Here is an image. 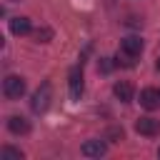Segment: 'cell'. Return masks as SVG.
<instances>
[{
  "label": "cell",
  "instance_id": "obj_1",
  "mask_svg": "<svg viewBox=\"0 0 160 160\" xmlns=\"http://www.w3.org/2000/svg\"><path fill=\"white\" fill-rule=\"evenodd\" d=\"M2 95L8 100H20L25 95V80L20 75H8L2 80Z\"/></svg>",
  "mask_w": 160,
  "mask_h": 160
},
{
  "label": "cell",
  "instance_id": "obj_2",
  "mask_svg": "<svg viewBox=\"0 0 160 160\" xmlns=\"http://www.w3.org/2000/svg\"><path fill=\"white\" fill-rule=\"evenodd\" d=\"M50 100H52V88H50V82H42L38 90H35V95H32V110L35 112H45L48 110V105H50Z\"/></svg>",
  "mask_w": 160,
  "mask_h": 160
},
{
  "label": "cell",
  "instance_id": "obj_3",
  "mask_svg": "<svg viewBox=\"0 0 160 160\" xmlns=\"http://www.w3.org/2000/svg\"><path fill=\"white\" fill-rule=\"evenodd\" d=\"M135 130H138L140 135L152 138V135L160 132V122H158L155 118H138V120H135Z\"/></svg>",
  "mask_w": 160,
  "mask_h": 160
},
{
  "label": "cell",
  "instance_id": "obj_4",
  "mask_svg": "<svg viewBox=\"0 0 160 160\" xmlns=\"http://www.w3.org/2000/svg\"><path fill=\"white\" fill-rule=\"evenodd\" d=\"M68 85H70V95L78 100V98L82 95V88H85V82H82V70H80V68H72V70H70Z\"/></svg>",
  "mask_w": 160,
  "mask_h": 160
},
{
  "label": "cell",
  "instance_id": "obj_5",
  "mask_svg": "<svg viewBox=\"0 0 160 160\" xmlns=\"http://www.w3.org/2000/svg\"><path fill=\"white\" fill-rule=\"evenodd\" d=\"M105 142L102 140H85L82 142V148H80V152L85 155V158H100V155H105Z\"/></svg>",
  "mask_w": 160,
  "mask_h": 160
},
{
  "label": "cell",
  "instance_id": "obj_6",
  "mask_svg": "<svg viewBox=\"0 0 160 160\" xmlns=\"http://www.w3.org/2000/svg\"><path fill=\"white\" fill-rule=\"evenodd\" d=\"M120 50H122V52H128V55H132V58H138V55H140V50H142V40H140V38H135V35H128V38H122V40H120Z\"/></svg>",
  "mask_w": 160,
  "mask_h": 160
},
{
  "label": "cell",
  "instance_id": "obj_7",
  "mask_svg": "<svg viewBox=\"0 0 160 160\" xmlns=\"http://www.w3.org/2000/svg\"><path fill=\"white\" fill-rule=\"evenodd\" d=\"M140 105H142L145 110H155V108L160 105V92H158L155 88H145V90L140 92Z\"/></svg>",
  "mask_w": 160,
  "mask_h": 160
},
{
  "label": "cell",
  "instance_id": "obj_8",
  "mask_svg": "<svg viewBox=\"0 0 160 160\" xmlns=\"http://www.w3.org/2000/svg\"><path fill=\"white\" fill-rule=\"evenodd\" d=\"M112 92H115V98H118L120 102H130V100H132V85H130L128 80H118V82L112 85Z\"/></svg>",
  "mask_w": 160,
  "mask_h": 160
},
{
  "label": "cell",
  "instance_id": "obj_9",
  "mask_svg": "<svg viewBox=\"0 0 160 160\" xmlns=\"http://www.w3.org/2000/svg\"><path fill=\"white\" fill-rule=\"evenodd\" d=\"M10 32L12 35H28L30 32V20L28 18H12L10 20Z\"/></svg>",
  "mask_w": 160,
  "mask_h": 160
},
{
  "label": "cell",
  "instance_id": "obj_10",
  "mask_svg": "<svg viewBox=\"0 0 160 160\" xmlns=\"http://www.w3.org/2000/svg\"><path fill=\"white\" fill-rule=\"evenodd\" d=\"M8 128H10V132H15V135H25V132L30 130L28 120H25V118H18V115H12V118L8 120Z\"/></svg>",
  "mask_w": 160,
  "mask_h": 160
},
{
  "label": "cell",
  "instance_id": "obj_11",
  "mask_svg": "<svg viewBox=\"0 0 160 160\" xmlns=\"http://www.w3.org/2000/svg\"><path fill=\"white\" fill-rule=\"evenodd\" d=\"M0 158L2 160H22V152L15 150V148H2L0 150Z\"/></svg>",
  "mask_w": 160,
  "mask_h": 160
},
{
  "label": "cell",
  "instance_id": "obj_12",
  "mask_svg": "<svg viewBox=\"0 0 160 160\" xmlns=\"http://www.w3.org/2000/svg\"><path fill=\"white\" fill-rule=\"evenodd\" d=\"M50 38H52V30H50V28L35 30V40H38V42H50Z\"/></svg>",
  "mask_w": 160,
  "mask_h": 160
},
{
  "label": "cell",
  "instance_id": "obj_13",
  "mask_svg": "<svg viewBox=\"0 0 160 160\" xmlns=\"http://www.w3.org/2000/svg\"><path fill=\"white\" fill-rule=\"evenodd\" d=\"M108 138H115V142L122 140V128H110L108 130Z\"/></svg>",
  "mask_w": 160,
  "mask_h": 160
},
{
  "label": "cell",
  "instance_id": "obj_14",
  "mask_svg": "<svg viewBox=\"0 0 160 160\" xmlns=\"http://www.w3.org/2000/svg\"><path fill=\"white\" fill-rule=\"evenodd\" d=\"M158 70H160V58H158Z\"/></svg>",
  "mask_w": 160,
  "mask_h": 160
},
{
  "label": "cell",
  "instance_id": "obj_15",
  "mask_svg": "<svg viewBox=\"0 0 160 160\" xmlns=\"http://www.w3.org/2000/svg\"><path fill=\"white\" fill-rule=\"evenodd\" d=\"M158 158H160V150H158Z\"/></svg>",
  "mask_w": 160,
  "mask_h": 160
}]
</instances>
